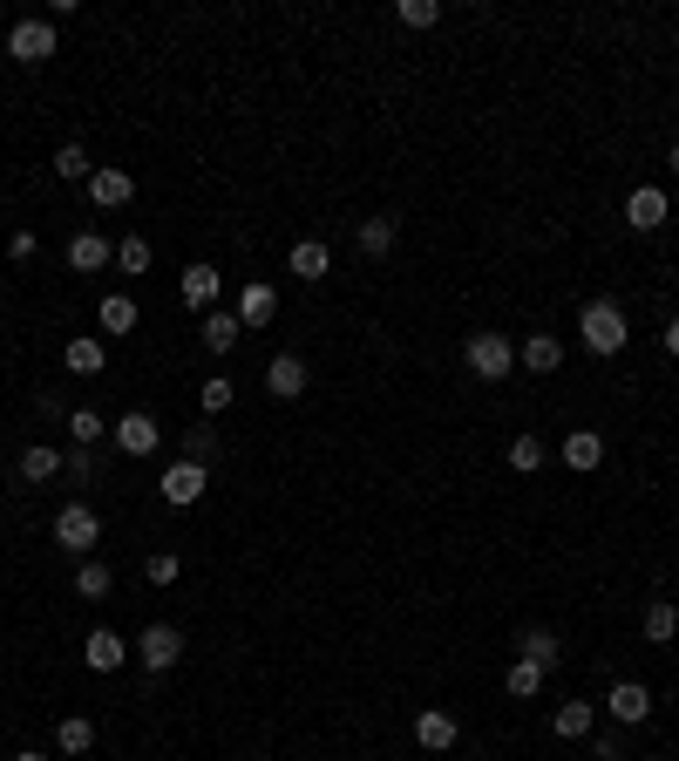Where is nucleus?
<instances>
[{
    "label": "nucleus",
    "instance_id": "obj_1",
    "mask_svg": "<svg viewBox=\"0 0 679 761\" xmlns=\"http://www.w3.org/2000/svg\"><path fill=\"white\" fill-rule=\"evenodd\" d=\"M578 340H584L591 354H625L632 327H625V313H618L612 300H591V306L578 313Z\"/></svg>",
    "mask_w": 679,
    "mask_h": 761
},
{
    "label": "nucleus",
    "instance_id": "obj_2",
    "mask_svg": "<svg viewBox=\"0 0 679 761\" xmlns=\"http://www.w3.org/2000/svg\"><path fill=\"white\" fill-rule=\"evenodd\" d=\"M462 360H469V374H475V381H503V374L516 368V347H510V334L483 327V334H469Z\"/></svg>",
    "mask_w": 679,
    "mask_h": 761
},
{
    "label": "nucleus",
    "instance_id": "obj_3",
    "mask_svg": "<svg viewBox=\"0 0 679 761\" xmlns=\"http://www.w3.org/2000/svg\"><path fill=\"white\" fill-rule=\"evenodd\" d=\"M55 544H62L68 557H89V551L102 544V517H96L89 503H62V510H55Z\"/></svg>",
    "mask_w": 679,
    "mask_h": 761
},
{
    "label": "nucleus",
    "instance_id": "obj_4",
    "mask_svg": "<svg viewBox=\"0 0 679 761\" xmlns=\"http://www.w3.org/2000/svg\"><path fill=\"white\" fill-rule=\"evenodd\" d=\"M205 490H211V469H197V463H171L164 476H156V497H164L171 510H190V503H205Z\"/></svg>",
    "mask_w": 679,
    "mask_h": 761
},
{
    "label": "nucleus",
    "instance_id": "obj_5",
    "mask_svg": "<svg viewBox=\"0 0 679 761\" xmlns=\"http://www.w3.org/2000/svg\"><path fill=\"white\" fill-rule=\"evenodd\" d=\"M136 660H143V673H171V666L184 660V632H177L171 619L143 626V639H136Z\"/></svg>",
    "mask_w": 679,
    "mask_h": 761
},
{
    "label": "nucleus",
    "instance_id": "obj_6",
    "mask_svg": "<svg viewBox=\"0 0 679 761\" xmlns=\"http://www.w3.org/2000/svg\"><path fill=\"white\" fill-rule=\"evenodd\" d=\"M8 55H14L21 68H42V62L55 55V21H14V28H8Z\"/></svg>",
    "mask_w": 679,
    "mask_h": 761
},
{
    "label": "nucleus",
    "instance_id": "obj_7",
    "mask_svg": "<svg viewBox=\"0 0 679 761\" xmlns=\"http://www.w3.org/2000/svg\"><path fill=\"white\" fill-rule=\"evenodd\" d=\"M306 360L299 354H272L265 360V394H272V402H299V394H306Z\"/></svg>",
    "mask_w": 679,
    "mask_h": 761
},
{
    "label": "nucleus",
    "instance_id": "obj_8",
    "mask_svg": "<svg viewBox=\"0 0 679 761\" xmlns=\"http://www.w3.org/2000/svg\"><path fill=\"white\" fill-rule=\"evenodd\" d=\"M130 197H136V177L123 164H96V177H89V205L96 211H116V205H130Z\"/></svg>",
    "mask_w": 679,
    "mask_h": 761
},
{
    "label": "nucleus",
    "instance_id": "obj_9",
    "mask_svg": "<svg viewBox=\"0 0 679 761\" xmlns=\"http://www.w3.org/2000/svg\"><path fill=\"white\" fill-rule=\"evenodd\" d=\"M109 435H116V449H123V456H156V443H164V428H156L143 409H130V415L116 422Z\"/></svg>",
    "mask_w": 679,
    "mask_h": 761
},
{
    "label": "nucleus",
    "instance_id": "obj_10",
    "mask_svg": "<svg viewBox=\"0 0 679 761\" xmlns=\"http://www.w3.org/2000/svg\"><path fill=\"white\" fill-rule=\"evenodd\" d=\"M666 218H672V205H666L659 184H638V191L625 197V225H632V231H659Z\"/></svg>",
    "mask_w": 679,
    "mask_h": 761
},
{
    "label": "nucleus",
    "instance_id": "obj_11",
    "mask_svg": "<svg viewBox=\"0 0 679 761\" xmlns=\"http://www.w3.org/2000/svg\"><path fill=\"white\" fill-rule=\"evenodd\" d=\"M456 735H462V728H456V714H449V707H421V714H415V741H421L428 754L456 748Z\"/></svg>",
    "mask_w": 679,
    "mask_h": 761
},
{
    "label": "nucleus",
    "instance_id": "obj_12",
    "mask_svg": "<svg viewBox=\"0 0 679 761\" xmlns=\"http://www.w3.org/2000/svg\"><path fill=\"white\" fill-rule=\"evenodd\" d=\"M238 334H245V319H238L231 306H218V313L197 319V340H205V354H231V347H238Z\"/></svg>",
    "mask_w": 679,
    "mask_h": 761
},
{
    "label": "nucleus",
    "instance_id": "obj_13",
    "mask_svg": "<svg viewBox=\"0 0 679 761\" xmlns=\"http://www.w3.org/2000/svg\"><path fill=\"white\" fill-rule=\"evenodd\" d=\"M102 265H116V246L102 231H75L68 238V272H102Z\"/></svg>",
    "mask_w": 679,
    "mask_h": 761
},
{
    "label": "nucleus",
    "instance_id": "obj_14",
    "mask_svg": "<svg viewBox=\"0 0 679 761\" xmlns=\"http://www.w3.org/2000/svg\"><path fill=\"white\" fill-rule=\"evenodd\" d=\"M130 653H136V646H123V632H109V626L83 639V660H89V673H116Z\"/></svg>",
    "mask_w": 679,
    "mask_h": 761
},
{
    "label": "nucleus",
    "instance_id": "obj_15",
    "mask_svg": "<svg viewBox=\"0 0 679 761\" xmlns=\"http://www.w3.org/2000/svg\"><path fill=\"white\" fill-rule=\"evenodd\" d=\"M612 720H618V728H638V720H646L653 714V694L646 687H638V680H618V687H612Z\"/></svg>",
    "mask_w": 679,
    "mask_h": 761
},
{
    "label": "nucleus",
    "instance_id": "obj_16",
    "mask_svg": "<svg viewBox=\"0 0 679 761\" xmlns=\"http://www.w3.org/2000/svg\"><path fill=\"white\" fill-rule=\"evenodd\" d=\"M516 360H524L530 374H557V368H565V340H557V334H530L524 347H516Z\"/></svg>",
    "mask_w": 679,
    "mask_h": 761
},
{
    "label": "nucleus",
    "instance_id": "obj_17",
    "mask_svg": "<svg viewBox=\"0 0 679 761\" xmlns=\"http://www.w3.org/2000/svg\"><path fill=\"white\" fill-rule=\"evenodd\" d=\"M394 238H402V218H361V231H353V246H361V259H387Z\"/></svg>",
    "mask_w": 679,
    "mask_h": 761
},
{
    "label": "nucleus",
    "instance_id": "obj_18",
    "mask_svg": "<svg viewBox=\"0 0 679 761\" xmlns=\"http://www.w3.org/2000/svg\"><path fill=\"white\" fill-rule=\"evenodd\" d=\"M286 272L313 286V279H327V272H333V252L319 246V238H299V246H293V259H286Z\"/></svg>",
    "mask_w": 679,
    "mask_h": 761
},
{
    "label": "nucleus",
    "instance_id": "obj_19",
    "mask_svg": "<svg viewBox=\"0 0 679 761\" xmlns=\"http://www.w3.org/2000/svg\"><path fill=\"white\" fill-rule=\"evenodd\" d=\"M218 449H224V443H218V428H211V422H197V428H184V435H177V456H184V463H197V469H211V463H218Z\"/></svg>",
    "mask_w": 679,
    "mask_h": 761
},
{
    "label": "nucleus",
    "instance_id": "obj_20",
    "mask_svg": "<svg viewBox=\"0 0 679 761\" xmlns=\"http://www.w3.org/2000/svg\"><path fill=\"white\" fill-rule=\"evenodd\" d=\"M591 720H598L591 700H565V707L550 714V728H557V741H591Z\"/></svg>",
    "mask_w": 679,
    "mask_h": 761
},
{
    "label": "nucleus",
    "instance_id": "obj_21",
    "mask_svg": "<svg viewBox=\"0 0 679 761\" xmlns=\"http://www.w3.org/2000/svg\"><path fill=\"white\" fill-rule=\"evenodd\" d=\"M55 476H62V449H48V443L21 449V483H55Z\"/></svg>",
    "mask_w": 679,
    "mask_h": 761
},
{
    "label": "nucleus",
    "instance_id": "obj_22",
    "mask_svg": "<svg viewBox=\"0 0 679 761\" xmlns=\"http://www.w3.org/2000/svg\"><path fill=\"white\" fill-rule=\"evenodd\" d=\"M565 463L571 469H598V463H605V435H598V428H571L565 435Z\"/></svg>",
    "mask_w": 679,
    "mask_h": 761
},
{
    "label": "nucleus",
    "instance_id": "obj_23",
    "mask_svg": "<svg viewBox=\"0 0 679 761\" xmlns=\"http://www.w3.org/2000/svg\"><path fill=\"white\" fill-rule=\"evenodd\" d=\"M272 313H278V293L265 286V279H252V286L238 293V319H245V327H265Z\"/></svg>",
    "mask_w": 679,
    "mask_h": 761
},
{
    "label": "nucleus",
    "instance_id": "obj_24",
    "mask_svg": "<svg viewBox=\"0 0 679 761\" xmlns=\"http://www.w3.org/2000/svg\"><path fill=\"white\" fill-rule=\"evenodd\" d=\"M62 360H68V374H102V360H109V354H102L96 334H75V340L62 347Z\"/></svg>",
    "mask_w": 679,
    "mask_h": 761
},
{
    "label": "nucleus",
    "instance_id": "obj_25",
    "mask_svg": "<svg viewBox=\"0 0 679 761\" xmlns=\"http://www.w3.org/2000/svg\"><path fill=\"white\" fill-rule=\"evenodd\" d=\"M55 748H62V754H89V748H96V720H89V714H62Z\"/></svg>",
    "mask_w": 679,
    "mask_h": 761
},
{
    "label": "nucleus",
    "instance_id": "obj_26",
    "mask_svg": "<svg viewBox=\"0 0 679 761\" xmlns=\"http://www.w3.org/2000/svg\"><path fill=\"white\" fill-rule=\"evenodd\" d=\"M516 646H524V660H530V666H544V673H550L557 660H565V646H557V632H550V626H530L524 639H516Z\"/></svg>",
    "mask_w": 679,
    "mask_h": 761
},
{
    "label": "nucleus",
    "instance_id": "obj_27",
    "mask_svg": "<svg viewBox=\"0 0 679 761\" xmlns=\"http://www.w3.org/2000/svg\"><path fill=\"white\" fill-rule=\"evenodd\" d=\"M218 286H224V279H218V265H205V259H197V265L184 272V300H190V306H205V313H211Z\"/></svg>",
    "mask_w": 679,
    "mask_h": 761
},
{
    "label": "nucleus",
    "instance_id": "obj_28",
    "mask_svg": "<svg viewBox=\"0 0 679 761\" xmlns=\"http://www.w3.org/2000/svg\"><path fill=\"white\" fill-rule=\"evenodd\" d=\"M96 319H102V334H136V300L130 293H109L96 306Z\"/></svg>",
    "mask_w": 679,
    "mask_h": 761
},
{
    "label": "nucleus",
    "instance_id": "obj_29",
    "mask_svg": "<svg viewBox=\"0 0 679 761\" xmlns=\"http://www.w3.org/2000/svg\"><path fill=\"white\" fill-rule=\"evenodd\" d=\"M55 177H62V184H89V177H96L89 150H83V143H62V150H55Z\"/></svg>",
    "mask_w": 679,
    "mask_h": 761
},
{
    "label": "nucleus",
    "instance_id": "obj_30",
    "mask_svg": "<svg viewBox=\"0 0 679 761\" xmlns=\"http://www.w3.org/2000/svg\"><path fill=\"white\" fill-rule=\"evenodd\" d=\"M503 687H510L516 700H537V694H544V666H530V660H510V673H503Z\"/></svg>",
    "mask_w": 679,
    "mask_h": 761
},
{
    "label": "nucleus",
    "instance_id": "obj_31",
    "mask_svg": "<svg viewBox=\"0 0 679 761\" xmlns=\"http://www.w3.org/2000/svg\"><path fill=\"white\" fill-rule=\"evenodd\" d=\"M116 591V572L102 565V557H89L83 572H75V598H109Z\"/></svg>",
    "mask_w": 679,
    "mask_h": 761
},
{
    "label": "nucleus",
    "instance_id": "obj_32",
    "mask_svg": "<svg viewBox=\"0 0 679 761\" xmlns=\"http://www.w3.org/2000/svg\"><path fill=\"white\" fill-rule=\"evenodd\" d=\"M672 632H679V606H672V598H653V606H646V639H653V646H666Z\"/></svg>",
    "mask_w": 679,
    "mask_h": 761
},
{
    "label": "nucleus",
    "instance_id": "obj_33",
    "mask_svg": "<svg viewBox=\"0 0 679 761\" xmlns=\"http://www.w3.org/2000/svg\"><path fill=\"white\" fill-rule=\"evenodd\" d=\"M102 435H109V428H102L96 409H75V415H68V443H75V449H96Z\"/></svg>",
    "mask_w": 679,
    "mask_h": 761
},
{
    "label": "nucleus",
    "instance_id": "obj_34",
    "mask_svg": "<svg viewBox=\"0 0 679 761\" xmlns=\"http://www.w3.org/2000/svg\"><path fill=\"white\" fill-rule=\"evenodd\" d=\"M544 456H550V449L537 443V435H516V443H510V469H516V476H530V469H544Z\"/></svg>",
    "mask_w": 679,
    "mask_h": 761
},
{
    "label": "nucleus",
    "instance_id": "obj_35",
    "mask_svg": "<svg viewBox=\"0 0 679 761\" xmlns=\"http://www.w3.org/2000/svg\"><path fill=\"white\" fill-rule=\"evenodd\" d=\"M116 265H123V279H136V272H150V238H123V246H116Z\"/></svg>",
    "mask_w": 679,
    "mask_h": 761
},
{
    "label": "nucleus",
    "instance_id": "obj_36",
    "mask_svg": "<svg viewBox=\"0 0 679 761\" xmlns=\"http://www.w3.org/2000/svg\"><path fill=\"white\" fill-rule=\"evenodd\" d=\"M394 14H402V28H435V21H442L435 0H394Z\"/></svg>",
    "mask_w": 679,
    "mask_h": 761
},
{
    "label": "nucleus",
    "instance_id": "obj_37",
    "mask_svg": "<svg viewBox=\"0 0 679 761\" xmlns=\"http://www.w3.org/2000/svg\"><path fill=\"white\" fill-rule=\"evenodd\" d=\"M197 409H205V415H224V409H231V381H224V374H211L205 388H197Z\"/></svg>",
    "mask_w": 679,
    "mask_h": 761
},
{
    "label": "nucleus",
    "instance_id": "obj_38",
    "mask_svg": "<svg viewBox=\"0 0 679 761\" xmlns=\"http://www.w3.org/2000/svg\"><path fill=\"white\" fill-rule=\"evenodd\" d=\"M143 578L150 585H177V551H156L150 565H143Z\"/></svg>",
    "mask_w": 679,
    "mask_h": 761
},
{
    "label": "nucleus",
    "instance_id": "obj_39",
    "mask_svg": "<svg viewBox=\"0 0 679 761\" xmlns=\"http://www.w3.org/2000/svg\"><path fill=\"white\" fill-rule=\"evenodd\" d=\"M34 252H42V238H34V231H28V225H21V231H14V238H8V259H14V265H28V259H34Z\"/></svg>",
    "mask_w": 679,
    "mask_h": 761
},
{
    "label": "nucleus",
    "instance_id": "obj_40",
    "mask_svg": "<svg viewBox=\"0 0 679 761\" xmlns=\"http://www.w3.org/2000/svg\"><path fill=\"white\" fill-rule=\"evenodd\" d=\"M62 469L75 476V483H89V476H96V456H89V449H75V456H62Z\"/></svg>",
    "mask_w": 679,
    "mask_h": 761
},
{
    "label": "nucleus",
    "instance_id": "obj_41",
    "mask_svg": "<svg viewBox=\"0 0 679 761\" xmlns=\"http://www.w3.org/2000/svg\"><path fill=\"white\" fill-rule=\"evenodd\" d=\"M591 761H625V748H618V741L605 735V741H591Z\"/></svg>",
    "mask_w": 679,
    "mask_h": 761
},
{
    "label": "nucleus",
    "instance_id": "obj_42",
    "mask_svg": "<svg viewBox=\"0 0 679 761\" xmlns=\"http://www.w3.org/2000/svg\"><path fill=\"white\" fill-rule=\"evenodd\" d=\"M666 354L679 360V319H672V327H666Z\"/></svg>",
    "mask_w": 679,
    "mask_h": 761
},
{
    "label": "nucleus",
    "instance_id": "obj_43",
    "mask_svg": "<svg viewBox=\"0 0 679 761\" xmlns=\"http://www.w3.org/2000/svg\"><path fill=\"white\" fill-rule=\"evenodd\" d=\"M666 164H672V177H679V143H672V156H666Z\"/></svg>",
    "mask_w": 679,
    "mask_h": 761
},
{
    "label": "nucleus",
    "instance_id": "obj_44",
    "mask_svg": "<svg viewBox=\"0 0 679 761\" xmlns=\"http://www.w3.org/2000/svg\"><path fill=\"white\" fill-rule=\"evenodd\" d=\"M14 761H48V754H34V748H28V754H14Z\"/></svg>",
    "mask_w": 679,
    "mask_h": 761
}]
</instances>
